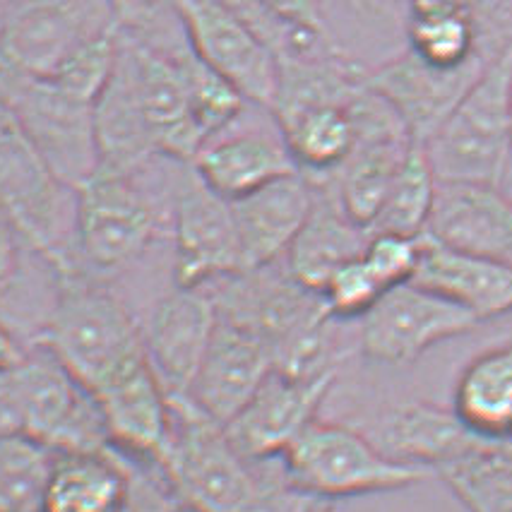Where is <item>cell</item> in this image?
<instances>
[{"mask_svg": "<svg viewBox=\"0 0 512 512\" xmlns=\"http://www.w3.org/2000/svg\"><path fill=\"white\" fill-rule=\"evenodd\" d=\"M282 462V460H279ZM234 448L226 428L186 395L171 397V438L159 462L176 498L193 512H308L315 498L296 491L284 469L260 474Z\"/></svg>", "mask_w": 512, "mask_h": 512, "instance_id": "6da1fadb", "label": "cell"}, {"mask_svg": "<svg viewBox=\"0 0 512 512\" xmlns=\"http://www.w3.org/2000/svg\"><path fill=\"white\" fill-rule=\"evenodd\" d=\"M53 272V299L29 344L49 349L89 392L147 359L128 306L80 263Z\"/></svg>", "mask_w": 512, "mask_h": 512, "instance_id": "7a4b0ae2", "label": "cell"}, {"mask_svg": "<svg viewBox=\"0 0 512 512\" xmlns=\"http://www.w3.org/2000/svg\"><path fill=\"white\" fill-rule=\"evenodd\" d=\"M0 438L51 452H111L97 397L39 344L0 363Z\"/></svg>", "mask_w": 512, "mask_h": 512, "instance_id": "3957f363", "label": "cell"}, {"mask_svg": "<svg viewBox=\"0 0 512 512\" xmlns=\"http://www.w3.org/2000/svg\"><path fill=\"white\" fill-rule=\"evenodd\" d=\"M202 289L210 291L219 318L263 339L277 371L303 375L335 366L327 359L332 315L323 296L296 282L287 265L241 270Z\"/></svg>", "mask_w": 512, "mask_h": 512, "instance_id": "277c9868", "label": "cell"}, {"mask_svg": "<svg viewBox=\"0 0 512 512\" xmlns=\"http://www.w3.org/2000/svg\"><path fill=\"white\" fill-rule=\"evenodd\" d=\"M0 214L51 270L77 263L75 190L51 171L0 94Z\"/></svg>", "mask_w": 512, "mask_h": 512, "instance_id": "5b68a950", "label": "cell"}, {"mask_svg": "<svg viewBox=\"0 0 512 512\" xmlns=\"http://www.w3.org/2000/svg\"><path fill=\"white\" fill-rule=\"evenodd\" d=\"M424 150L440 183H503L512 157V49L486 63Z\"/></svg>", "mask_w": 512, "mask_h": 512, "instance_id": "8992f818", "label": "cell"}, {"mask_svg": "<svg viewBox=\"0 0 512 512\" xmlns=\"http://www.w3.org/2000/svg\"><path fill=\"white\" fill-rule=\"evenodd\" d=\"M279 460L289 484L315 500L400 491L433 474L424 467L392 460L354 428L320 419H315Z\"/></svg>", "mask_w": 512, "mask_h": 512, "instance_id": "52a82bcc", "label": "cell"}, {"mask_svg": "<svg viewBox=\"0 0 512 512\" xmlns=\"http://www.w3.org/2000/svg\"><path fill=\"white\" fill-rule=\"evenodd\" d=\"M166 214L138 174L97 169L75 190V258L97 277L133 265L157 241Z\"/></svg>", "mask_w": 512, "mask_h": 512, "instance_id": "ba28073f", "label": "cell"}, {"mask_svg": "<svg viewBox=\"0 0 512 512\" xmlns=\"http://www.w3.org/2000/svg\"><path fill=\"white\" fill-rule=\"evenodd\" d=\"M0 94L65 186L77 190L99 169L94 101L68 92L51 77H25L3 68Z\"/></svg>", "mask_w": 512, "mask_h": 512, "instance_id": "9c48e42d", "label": "cell"}, {"mask_svg": "<svg viewBox=\"0 0 512 512\" xmlns=\"http://www.w3.org/2000/svg\"><path fill=\"white\" fill-rule=\"evenodd\" d=\"M116 27L111 0H13L0 39V68L53 77L89 41Z\"/></svg>", "mask_w": 512, "mask_h": 512, "instance_id": "30bf717a", "label": "cell"}, {"mask_svg": "<svg viewBox=\"0 0 512 512\" xmlns=\"http://www.w3.org/2000/svg\"><path fill=\"white\" fill-rule=\"evenodd\" d=\"M174 284L202 289L243 270L231 202L202 181L193 162H181L171 183Z\"/></svg>", "mask_w": 512, "mask_h": 512, "instance_id": "8fae6325", "label": "cell"}, {"mask_svg": "<svg viewBox=\"0 0 512 512\" xmlns=\"http://www.w3.org/2000/svg\"><path fill=\"white\" fill-rule=\"evenodd\" d=\"M481 320L455 301L421 284L404 282L385 291L361 318V351L371 361L407 366L428 349L472 332Z\"/></svg>", "mask_w": 512, "mask_h": 512, "instance_id": "7c38bea8", "label": "cell"}, {"mask_svg": "<svg viewBox=\"0 0 512 512\" xmlns=\"http://www.w3.org/2000/svg\"><path fill=\"white\" fill-rule=\"evenodd\" d=\"M200 61L222 75L248 104L270 111L279 85V56L234 10L214 0H176Z\"/></svg>", "mask_w": 512, "mask_h": 512, "instance_id": "4fadbf2b", "label": "cell"}, {"mask_svg": "<svg viewBox=\"0 0 512 512\" xmlns=\"http://www.w3.org/2000/svg\"><path fill=\"white\" fill-rule=\"evenodd\" d=\"M337 383V366L315 373L272 371L246 407L226 424L234 448L250 462L279 460L318 419V409Z\"/></svg>", "mask_w": 512, "mask_h": 512, "instance_id": "5bb4252c", "label": "cell"}, {"mask_svg": "<svg viewBox=\"0 0 512 512\" xmlns=\"http://www.w3.org/2000/svg\"><path fill=\"white\" fill-rule=\"evenodd\" d=\"M484 68L486 61L481 58L450 68L407 49L380 68L368 70L363 82L395 109L412 140L424 145L472 89Z\"/></svg>", "mask_w": 512, "mask_h": 512, "instance_id": "9a60e30c", "label": "cell"}, {"mask_svg": "<svg viewBox=\"0 0 512 512\" xmlns=\"http://www.w3.org/2000/svg\"><path fill=\"white\" fill-rule=\"evenodd\" d=\"M92 395L104 414L111 450L159 469L171 438V397L150 359L125 368Z\"/></svg>", "mask_w": 512, "mask_h": 512, "instance_id": "2e32d148", "label": "cell"}, {"mask_svg": "<svg viewBox=\"0 0 512 512\" xmlns=\"http://www.w3.org/2000/svg\"><path fill=\"white\" fill-rule=\"evenodd\" d=\"M217 325L219 313L207 289L174 287L152 308L142 342L169 397L188 395Z\"/></svg>", "mask_w": 512, "mask_h": 512, "instance_id": "e0dca14e", "label": "cell"}, {"mask_svg": "<svg viewBox=\"0 0 512 512\" xmlns=\"http://www.w3.org/2000/svg\"><path fill=\"white\" fill-rule=\"evenodd\" d=\"M275 371L272 351L260 337L219 318L188 400L226 426Z\"/></svg>", "mask_w": 512, "mask_h": 512, "instance_id": "ac0fdd59", "label": "cell"}, {"mask_svg": "<svg viewBox=\"0 0 512 512\" xmlns=\"http://www.w3.org/2000/svg\"><path fill=\"white\" fill-rule=\"evenodd\" d=\"M426 236L512 267V200L500 186L438 181Z\"/></svg>", "mask_w": 512, "mask_h": 512, "instance_id": "d6986e66", "label": "cell"}, {"mask_svg": "<svg viewBox=\"0 0 512 512\" xmlns=\"http://www.w3.org/2000/svg\"><path fill=\"white\" fill-rule=\"evenodd\" d=\"M313 200V183L301 171L277 178L243 198L229 200L243 270L279 263L306 224Z\"/></svg>", "mask_w": 512, "mask_h": 512, "instance_id": "ffe728a7", "label": "cell"}, {"mask_svg": "<svg viewBox=\"0 0 512 512\" xmlns=\"http://www.w3.org/2000/svg\"><path fill=\"white\" fill-rule=\"evenodd\" d=\"M368 438L392 460L424 467L433 474L443 464L476 448L481 440H488L464 426L452 409L433 407L428 402H402L390 407L378 416Z\"/></svg>", "mask_w": 512, "mask_h": 512, "instance_id": "44dd1931", "label": "cell"}, {"mask_svg": "<svg viewBox=\"0 0 512 512\" xmlns=\"http://www.w3.org/2000/svg\"><path fill=\"white\" fill-rule=\"evenodd\" d=\"M412 282L467 308L481 323L512 313L510 265L448 248L426 234L421 236L419 265Z\"/></svg>", "mask_w": 512, "mask_h": 512, "instance_id": "7402d4cb", "label": "cell"}, {"mask_svg": "<svg viewBox=\"0 0 512 512\" xmlns=\"http://www.w3.org/2000/svg\"><path fill=\"white\" fill-rule=\"evenodd\" d=\"M311 183L315 190L313 210L284 255V265L296 282L320 294L339 267L361 258L371 231L356 224L342 210L327 183Z\"/></svg>", "mask_w": 512, "mask_h": 512, "instance_id": "603a6c76", "label": "cell"}, {"mask_svg": "<svg viewBox=\"0 0 512 512\" xmlns=\"http://www.w3.org/2000/svg\"><path fill=\"white\" fill-rule=\"evenodd\" d=\"M193 166L202 181L226 200H238L299 171L282 130L277 135L263 130L236 135L219 133L195 154Z\"/></svg>", "mask_w": 512, "mask_h": 512, "instance_id": "cb8c5ba5", "label": "cell"}, {"mask_svg": "<svg viewBox=\"0 0 512 512\" xmlns=\"http://www.w3.org/2000/svg\"><path fill=\"white\" fill-rule=\"evenodd\" d=\"M130 476L116 452H53L37 512H125Z\"/></svg>", "mask_w": 512, "mask_h": 512, "instance_id": "d4e9b609", "label": "cell"}, {"mask_svg": "<svg viewBox=\"0 0 512 512\" xmlns=\"http://www.w3.org/2000/svg\"><path fill=\"white\" fill-rule=\"evenodd\" d=\"M354 99L349 104L311 106V109L275 121L291 157L308 181L332 178L354 152L356 140H359V128H356L354 109H351Z\"/></svg>", "mask_w": 512, "mask_h": 512, "instance_id": "484cf974", "label": "cell"}, {"mask_svg": "<svg viewBox=\"0 0 512 512\" xmlns=\"http://www.w3.org/2000/svg\"><path fill=\"white\" fill-rule=\"evenodd\" d=\"M452 412L476 436L512 438V344L488 349L467 363L457 378Z\"/></svg>", "mask_w": 512, "mask_h": 512, "instance_id": "4316f807", "label": "cell"}, {"mask_svg": "<svg viewBox=\"0 0 512 512\" xmlns=\"http://www.w3.org/2000/svg\"><path fill=\"white\" fill-rule=\"evenodd\" d=\"M436 474L467 512H512V438L481 440Z\"/></svg>", "mask_w": 512, "mask_h": 512, "instance_id": "83f0119b", "label": "cell"}, {"mask_svg": "<svg viewBox=\"0 0 512 512\" xmlns=\"http://www.w3.org/2000/svg\"><path fill=\"white\" fill-rule=\"evenodd\" d=\"M438 178L433 174L421 142L409 147L407 157L397 171L383 207L368 231L371 234L424 236L436 205Z\"/></svg>", "mask_w": 512, "mask_h": 512, "instance_id": "f1b7e54d", "label": "cell"}, {"mask_svg": "<svg viewBox=\"0 0 512 512\" xmlns=\"http://www.w3.org/2000/svg\"><path fill=\"white\" fill-rule=\"evenodd\" d=\"M53 452L22 438H0V512H37Z\"/></svg>", "mask_w": 512, "mask_h": 512, "instance_id": "f546056e", "label": "cell"}, {"mask_svg": "<svg viewBox=\"0 0 512 512\" xmlns=\"http://www.w3.org/2000/svg\"><path fill=\"white\" fill-rule=\"evenodd\" d=\"M409 49L436 65H464L484 56L476 46V34L467 10L409 17Z\"/></svg>", "mask_w": 512, "mask_h": 512, "instance_id": "4dcf8cb0", "label": "cell"}, {"mask_svg": "<svg viewBox=\"0 0 512 512\" xmlns=\"http://www.w3.org/2000/svg\"><path fill=\"white\" fill-rule=\"evenodd\" d=\"M385 291L388 289L378 282L361 255L339 267L335 275L327 279L320 296L332 320H361Z\"/></svg>", "mask_w": 512, "mask_h": 512, "instance_id": "1f68e13d", "label": "cell"}, {"mask_svg": "<svg viewBox=\"0 0 512 512\" xmlns=\"http://www.w3.org/2000/svg\"><path fill=\"white\" fill-rule=\"evenodd\" d=\"M421 236H397V234H371L368 246L363 250V260L371 267L373 275L385 289L397 284L412 282L416 265H419Z\"/></svg>", "mask_w": 512, "mask_h": 512, "instance_id": "d6a6232c", "label": "cell"}, {"mask_svg": "<svg viewBox=\"0 0 512 512\" xmlns=\"http://www.w3.org/2000/svg\"><path fill=\"white\" fill-rule=\"evenodd\" d=\"M464 10L486 63L512 49V0H464Z\"/></svg>", "mask_w": 512, "mask_h": 512, "instance_id": "836d02e7", "label": "cell"}, {"mask_svg": "<svg viewBox=\"0 0 512 512\" xmlns=\"http://www.w3.org/2000/svg\"><path fill=\"white\" fill-rule=\"evenodd\" d=\"M265 13L287 29V46L296 34H315V37L337 41L327 25L323 0H260ZM284 46V51H287Z\"/></svg>", "mask_w": 512, "mask_h": 512, "instance_id": "e575fe53", "label": "cell"}, {"mask_svg": "<svg viewBox=\"0 0 512 512\" xmlns=\"http://www.w3.org/2000/svg\"><path fill=\"white\" fill-rule=\"evenodd\" d=\"M27 243L17 234V229L0 214V308L13 296L22 277V258L27 253Z\"/></svg>", "mask_w": 512, "mask_h": 512, "instance_id": "d590c367", "label": "cell"}, {"mask_svg": "<svg viewBox=\"0 0 512 512\" xmlns=\"http://www.w3.org/2000/svg\"><path fill=\"white\" fill-rule=\"evenodd\" d=\"M214 3L224 5V8L234 10L238 17H243V20H246L248 25L277 51V56H282L284 46H287V29L277 25V22L265 13L260 0H214Z\"/></svg>", "mask_w": 512, "mask_h": 512, "instance_id": "8d00e7d4", "label": "cell"}, {"mask_svg": "<svg viewBox=\"0 0 512 512\" xmlns=\"http://www.w3.org/2000/svg\"><path fill=\"white\" fill-rule=\"evenodd\" d=\"M409 17L445 13V10H462L464 0H407Z\"/></svg>", "mask_w": 512, "mask_h": 512, "instance_id": "74e56055", "label": "cell"}, {"mask_svg": "<svg viewBox=\"0 0 512 512\" xmlns=\"http://www.w3.org/2000/svg\"><path fill=\"white\" fill-rule=\"evenodd\" d=\"M22 349H25V344H20V339L15 337V332L0 320V363L15 359Z\"/></svg>", "mask_w": 512, "mask_h": 512, "instance_id": "f35d334b", "label": "cell"}, {"mask_svg": "<svg viewBox=\"0 0 512 512\" xmlns=\"http://www.w3.org/2000/svg\"><path fill=\"white\" fill-rule=\"evenodd\" d=\"M10 10H13V0H0V39H3L5 27H8Z\"/></svg>", "mask_w": 512, "mask_h": 512, "instance_id": "ab89813d", "label": "cell"}, {"mask_svg": "<svg viewBox=\"0 0 512 512\" xmlns=\"http://www.w3.org/2000/svg\"><path fill=\"white\" fill-rule=\"evenodd\" d=\"M308 512H339V510L335 508V505H313Z\"/></svg>", "mask_w": 512, "mask_h": 512, "instance_id": "60d3db41", "label": "cell"}, {"mask_svg": "<svg viewBox=\"0 0 512 512\" xmlns=\"http://www.w3.org/2000/svg\"><path fill=\"white\" fill-rule=\"evenodd\" d=\"M125 512H133V510H128V508H125ZM140 512H176V510H157V508H145V510H140ZM188 512H193V510H188Z\"/></svg>", "mask_w": 512, "mask_h": 512, "instance_id": "b9f144b4", "label": "cell"}, {"mask_svg": "<svg viewBox=\"0 0 512 512\" xmlns=\"http://www.w3.org/2000/svg\"><path fill=\"white\" fill-rule=\"evenodd\" d=\"M361 3H385V0H361Z\"/></svg>", "mask_w": 512, "mask_h": 512, "instance_id": "7bdbcfd3", "label": "cell"}]
</instances>
